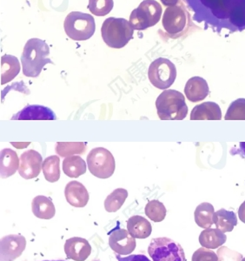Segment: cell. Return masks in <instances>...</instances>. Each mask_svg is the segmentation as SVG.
<instances>
[{"label": "cell", "instance_id": "cell-1", "mask_svg": "<svg viewBox=\"0 0 245 261\" xmlns=\"http://www.w3.org/2000/svg\"><path fill=\"white\" fill-rule=\"evenodd\" d=\"M50 47L45 41L39 39H31L24 45L21 56V63L24 76L31 77H39L44 66L47 64H53L50 59Z\"/></svg>", "mask_w": 245, "mask_h": 261}, {"label": "cell", "instance_id": "cell-2", "mask_svg": "<svg viewBox=\"0 0 245 261\" xmlns=\"http://www.w3.org/2000/svg\"><path fill=\"white\" fill-rule=\"evenodd\" d=\"M156 107L161 120H183L188 114L185 97L176 90H165L157 98Z\"/></svg>", "mask_w": 245, "mask_h": 261}, {"label": "cell", "instance_id": "cell-3", "mask_svg": "<svg viewBox=\"0 0 245 261\" xmlns=\"http://www.w3.org/2000/svg\"><path fill=\"white\" fill-rule=\"evenodd\" d=\"M134 29L130 22L124 18H111L103 21L101 35L109 47L121 49L133 38Z\"/></svg>", "mask_w": 245, "mask_h": 261}, {"label": "cell", "instance_id": "cell-4", "mask_svg": "<svg viewBox=\"0 0 245 261\" xmlns=\"http://www.w3.org/2000/svg\"><path fill=\"white\" fill-rule=\"evenodd\" d=\"M66 35L74 41H86L94 35L95 19L92 15L80 12H71L64 22Z\"/></svg>", "mask_w": 245, "mask_h": 261}, {"label": "cell", "instance_id": "cell-5", "mask_svg": "<svg viewBox=\"0 0 245 261\" xmlns=\"http://www.w3.org/2000/svg\"><path fill=\"white\" fill-rule=\"evenodd\" d=\"M162 6L156 0H144L130 16V24L134 30L144 31L157 24L162 16Z\"/></svg>", "mask_w": 245, "mask_h": 261}, {"label": "cell", "instance_id": "cell-6", "mask_svg": "<svg viewBox=\"0 0 245 261\" xmlns=\"http://www.w3.org/2000/svg\"><path fill=\"white\" fill-rule=\"evenodd\" d=\"M148 252L153 261H186L180 244L169 238L152 239Z\"/></svg>", "mask_w": 245, "mask_h": 261}, {"label": "cell", "instance_id": "cell-7", "mask_svg": "<svg viewBox=\"0 0 245 261\" xmlns=\"http://www.w3.org/2000/svg\"><path fill=\"white\" fill-rule=\"evenodd\" d=\"M148 77L151 85L157 89L167 90L176 81L177 68L168 59L158 58L150 65Z\"/></svg>", "mask_w": 245, "mask_h": 261}, {"label": "cell", "instance_id": "cell-8", "mask_svg": "<svg viewBox=\"0 0 245 261\" xmlns=\"http://www.w3.org/2000/svg\"><path fill=\"white\" fill-rule=\"evenodd\" d=\"M87 166L92 175L105 179L115 172V159L112 152L103 147L92 149L87 156Z\"/></svg>", "mask_w": 245, "mask_h": 261}, {"label": "cell", "instance_id": "cell-9", "mask_svg": "<svg viewBox=\"0 0 245 261\" xmlns=\"http://www.w3.org/2000/svg\"><path fill=\"white\" fill-rule=\"evenodd\" d=\"M162 24L166 33L171 37H177L183 33L188 24L187 12L183 6H169L164 12Z\"/></svg>", "mask_w": 245, "mask_h": 261}, {"label": "cell", "instance_id": "cell-10", "mask_svg": "<svg viewBox=\"0 0 245 261\" xmlns=\"http://www.w3.org/2000/svg\"><path fill=\"white\" fill-rule=\"evenodd\" d=\"M26 247V240L23 235H6L1 239V261H14L19 258Z\"/></svg>", "mask_w": 245, "mask_h": 261}, {"label": "cell", "instance_id": "cell-11", "mask_svg": "<svg viewBox=\"0 0 245 261\" xmlns=\"http://www.w3.org/2000/svg\"><path fill=\"white\" fill-rule=\"evenodd\" d=\"M111 248L120 255H128L136 248V239L125 229L116 227L109 233Z\"/></svg>", "mask_w": 245, "mask_h": 261}, {"label": "cell", "instance_id": "cell-12", "mask_svg": "<svg viewBox=\"0 0 245 261\" xmlns=\"http://www.w3.org/2000/svg\"><path fill=\"white\" fill-rule=\"evenodd\" d=\"M43 159L39 151L29 150L20 156L18 172L24 179L37 178L41 172Z\"/></svg>", "mask_w": 245, "mask_h": 261}, {"label": "cell", "instance_id": "cell-13", "mask_svg": "<svg viewBox=\"0 0 245 261\" xmlns=\"http://www.w3.org/2000/svg\"><path fill=\"white\" fill-rule=\"evenodd\" d=\"M65 254L67 258L75 261H86L92 253V246L86 239L73 237L65 241Z\"/></svg>", "mask_w": 245, "mask_h": 261}, {"label": "cell", "instance_id": "cell-14", "mask_svg": "<svg viewBox=\"0 0 245 261\" xmlns=\"http://www.w3.org/2000/svg\"><path fill=\"white\" fill-rule=\"evenodd\" d=\"M12 120H56L57 116L53 111L39 105L27 106L13 115Z\"/></svg>", "mask_w": 245, "mask_h": 261}, {"label": "cell", "instance_id": "cell-15", "mask_svg": "<svg viewBox=\"0 0 245 261\" xmlns=\"http://www.w3.org/2000/svg\"><path fill=\"white\" fill-rule=\"evenodd\" d=\"M65 199L73 207H85L88 203L90 196L88 191L82 183L73 180L66 185L65 189Z\"/></svg>", "mask_w": 245, "mask_h": 261}, {"label": "cell", "instance_id": "cell-16", "mask_svg": "<svg viewBox=\"0 0 245 261\" xmlns=\"http://www.w3.org/2000/svg\"><path fill=\"white\" fill-rule=\"evenodd\" d=\"M210 93L207 81L201 77H192L187 81L184 87V94L192 103L201 102Z\"/></svg>", "mask_w": 245, "mask_h": 261}, {"label": "cell", "instance_id": "cell-17", "mask_svg": "<svg viewBox=\"0 0 245 261\" xmlns=\"http://www.w3.org/2000/svg\"><path fill=\"white\" fill-rule=\"evenodd\" d=\"M222 111L215 102H204L196 106L190 113V120H221Z\"/></svg>", "mask_w": 245, "mask_h": 261}, {"label": "cell", "instance_id": "cell-18", "mask_svg": "<svg viewBox=\"0 0 245 261\" xmlns=\"http://www.w3.org/2000/svg\"><path fill=\"white\" fill-rule=\"evenodd\" d=\"M19 159L16 151L12 149H3L0 153L1 178H7L15 174L19 168Z\"/></svg>", "mask_w": 245, "mask_h": 261}, {"label": "cell", "instance_id": "cell-19", "mask_svg": "<svg viewBox=\"0 0 245 261\" xmlns=\"http://www.w3.org/2000/svg\"><path fill=\"white\" fill-rule=\"evenodd\" d=\"M32 210L33 214L41 220H50L56 214L52 200L43 195L37 196L33 199Z\"/></svg>", "mask_w": 245, "mask_h": 261}, {"label": "cell", "instance_id": "cell-20", "mask_svg": "<svg viewBox=\"0 0 245 261\" xmlns=\"http://www.w3.org/2000/svg\"><path fill=\"white\" fill-rule=\"evenodd\" d=\"M127 231L135 239H146L151 234L152 226L144 217L134 215L128 220Z\"/></svg>", "mask_w": 245, "mask_h": 261}, {"label": "cell", "instance_id": "cell-21", "mask_svg": "<svg viewBox=\"0 0 245 261\" xmlns=\"http://www.w3.org/2000/svg\"><path fill=\"white\" fill-rule=\"evenodd\" d=\"M20 64L18 58L6 54L1 58V85L9 83L18 76Z\"/></svg>", "mask_w": 245, "mask_h": 261}, {"label": "cell", "instance_id": "cell-22", "mask_svg": "<svg viewBox=\"0 0 245 261\" xmlns=\"http://www.w3.org/2000/svg\"><path fill=\"white\" fill-rule=\"evenodd\" d=\"M227 241L225 232L219 229L206 228L199 236V243L208 249H216L223 246Z\"/></svg>", "mask_w": 245, "mask_h": 261}, {"label": "cell", "instance_id": "cell-23", "mask_svg": "<svg viewBox=\"0 0 245 261\" xmlns=\"http://www.w3.org/2000/svg\"><path fill=\"white\" fill-rule=\"evenodd\" d=\"M213 222L223 232H230L237 225V217L234 212L220 209L213 215Z\"/></svg>", "mask_w": 245, "mask_h": 261}, {"label": "cell", "instance_id": "cell-24", "mask_svg": "<svg viewBox=\"0 0 245 261\" xmlns=\"http://www.w3.org/2000/svg\"><path fill=\"white\" fill-rule=\"evenodd\" d=\"M63 171L70 178H78L86 172V161L78 155L65 158L63 162Z\"/></svg>", "mask_w": 245, "mask_h": 261}, {"label": "cell", "instance_id": "cell-25", "mask_svg": "<svg viewBox=\"0 0 245 261\" xmlns=\"http://www.w3.org/2000/svg\"><path fill=\"white\" fill-rule=\"evenodd\" d=\"M215 214V210L213 205L208 202H204L195 210V221L198 226L202 228H210L213 222V215Z\"/></svg>", "mask_w": 245, "mask_h": 261}, {"label": "cell", "instance_id": "cell-26", "mask_svg": "<svg viewBox=\"0 0 245 261\" xmlns=\"http://www.w3.org/2000/svg\"><path fill=\"white\" fill-rule=\"evenodd\" d=\"M60 159L57 155H52L44 160L42 165V171L44 178L50 183L59 181L60 178Z\"/></svg>", "mask_w": 245, "mask_h": 261}, {"label": "cell", "instance_id": "cell-27", "mask_svg": "<svg viewBox=\"0 0 245 261\" xmlns=\"http://www.w3.org/2000/svg\"><path fill=\"white\" fill-rule=\"evenodd\" d=\"M128 197L127 190L124 188H118L113 191L104 200V208L108 213H116L124 205Z\"/></svg>", "mask_w": 245, "mask_h": 261}, {"label": "cell", "instance_id": "cell-28", "mask_svg": "<svg viewBox=\"0 0 245 261\" xmlns=\"http://www.w3.org/2000/svg\"><path fill=\"white\" fill-rule=\"evenodd\" d=\"M86 150V143L84 142H58L55 147L57 154L62 158L83 154Z\"/></svg>", "mask_w": 245, "mask_h": 261}, {"label": "cell", "instance_id": "cell-29", "mask_svg": "<svg viewBox=\"0 0 245 261\" xmlns=\"http://www.w3.org/2000/svg\"><path fill=\"white\" fill-rule=\"evenodd\" d=\"M145 215L154 222H162L166 219V208L159 200H151L145 205Z\"/></svg>", "mask_w": 245, "mask_h": 261}, {"label": "cell", "instance_id": "cell-30", "mask_svg": "<svg viewBox=\"0 0 245 261\" xmlns=\"http://www.w3.org/2000/svg\"><path fill=\"white\" fill-rule=\"evenodd\" d=\"M114 6L113 0H89L88 9L92 14L98 17L109 14Z\"/></svg>", "mask_w": 245, "mask_h": 261}, {"label": "cell", "instance_id": "cell-31", "mask_svg": "<svg viewBox=\"0 0 245 261\" xmlns=\"http://www.w3.org/2000/svg\"><path fill=\"white\" fill-rule=\"evenodd\" d=\"M201 3L210 8L213 13H216L217 18H222L221 14H224V18L230 17L231 6H229L228 0H200Z\"/></svg>", "mask_w": 245, "mask_h": 261}, {"label": "cell", "instance_id": "cell-32", "mask_svg": "<svg viewBox=\"0 0 245 261\" xmlns=\"http://www.w3.org/2000/svg\"><path fill=\"white\" fill-rule=\"evenodd\" d=\"M225 120H245V98L233 101L228 108Z\"/></svg>", "mask_w": 245, "mask_h": 261}, {"label": "cell", "instance_id": "cell-33", "mask_svg": "<svg viewBox=\"0 0 245 261\" xmlns=\"http://www.w3.org/2000/svg\"><path fill=\"white\" fill-rule=\"evenodd\" d=\"M231 24L236 27H245V3L234 4L230 12Z\"/></svg>", "mask_w": 245, "mask_h": 261}, {"label": "cell", "instance_id": "cell-34", "mask_svg": "<svg viewBox=\"0 0 245 261\" xmlns=\"http://www.w3.org/2000/svg\"><path fill=\"white\" fill-rule=\"evenodd\" d=\"M219 261H242V254L234 250H231L227 246H220L217 250Z\"/></svg>", "mask_w": 245, "mask_h": 261}, {"label": "cell", "instance_id": "cell-35", "mask_svg": "<svg viewBox=\"0 0 245 261\" xmlns=\"http://www.w3.org/2000/svg\"><path fill=\"white\" fill-rule=\"evenodd\" d=\"M192 261H219V257L212 250L202 246L197 250L192 256Z\"/></svg>", "mask_w": 245, "mask_h": 261}, {"label": "cell", "instance_id": "cell-36", "mask_svg": "<svg viewBox=\"0 0 245 261\" xmlns=\"http://www.w3.org/2000/svg\"><path fill=\"white\" fill-rule=\"evenodd\" d=\"M117 259L118 261H151L145 255L143 254H135V255H130L122 258L119 256H117Z\"/></svg>", "mask_w": 245, "mask_h": 261}, {"label": "cell", "instance_id": "cell-37", "mask_svg": "<svg viewBox=\"0 0 245 261\" xmlns=\"http://www.w3.org/2000/svg\"><path fill=\"white\" fill-rule=\"evenodd\" d=\"M238 217L242 223H245V201L242 203L238 209Z\"/></svg>", "mask_w": 245, "mask_h": 261}, {"label": "cell", "instance_id": "cell-38", "mask_svg": "<svg viewBox=\"0 0 245 261\" xmlns=\"http://www.w3.org/2000/svg\"><path fill=\"white\" fill-rule=\"evenodd\" d=\"M161 2L164 6L169 7V6H177L178 0H161Z\"/></svg>", "mask_w": 245, "mask_h": 261}, {"label": "cell", "instance_id": "cell-39", "mask_svg": "<svg viewBox=\"0 0 245 261\" xmlns=\"http://www.w3.org/2000/svg\"><path fill=\"white\" fill-rule=\"evenodd\" d=\"M239 145V151L238 152L242 156H245V142H241Z\"/></svg>", "mask_w": 245, "mask_h": 261}, {"label": "cell", "instance_id": "cell-40", "mask_svg": "<svg viewBox=\"0 0 245 261\" xmlns=\"http://www.w3.org/2000/svg\"><path fill=\"white\" fill-rule=\"evenodd\" d=\"M44 261H50V260H44ZM51 261H64V260H51Z\"/></svg>", "mask_w": 245, "mask_h": 261}, {"label": "cell", "instance_id": "cell-41", "mask_svg": "<svg viewBox=\"0 0 245 261\" xmlns=\"http://www.w3.org/2000/svg\"><path fill=\"white\" fill-rule=\"evenodd\" d=\"M242 261H245V258H242Z\"/></svg>", "mask_w": 245, "mask_h": 261}]
</instances>
